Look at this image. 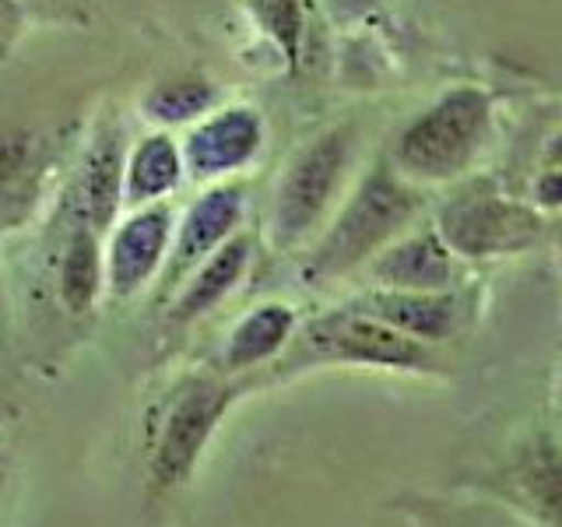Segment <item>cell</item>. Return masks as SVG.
<instances>
[{"label": "cell", "mask_w": 562, "mask_h": 527, "mask_svg": "<svg viewBox=\"0 0 562 527\" xmlns=\"http://www.w3.org/2000/svg\"><path fill=\"white\" fill-rule=\"evenodd\" d=\"M422 208H426V187L401 176L386 152L376 155L373 166L359 176V183L341 201L338 215L310 246L303 268H299L303 281L327 285V281L366 268L380 250L408 233Z\"/></svg>", "instance_id": "6da1fadb"}, {"label": "cell", "mask_w": 562, "mask_h": 527, "mask_svg": "<svg viewBox=\"0 0 562 527\" xmlns=\"http://www.w3.org/2000/svg\"><path fill=\"white\" fill-rule=\"evenodd\" d=\"M496 131V99L479 85H453L397 131L391 162L418 187H450L471 176Z\"/></svg>", "instance_id": "7a4b0ae2"}, {"label": "cell", "mask_w": 562, "mask_h": 527, "mask_svg": "<svg viewBox=\"0 0 562 527\" xmlns=\"http://www.w3.org/2000/svg\"><path fill=\"white\" fill-rule=\"evenodd\" d=\"M359 123L338 120L299 145L274 183L268 236L278 254H292L313 236L324 233L330 208L345 193V183L356 166Z\"/></svg>", "instance_id": "3957f363"}, {"label": "cell", "mask_w": 562, "mask_h": 527, "mask_svg": "<svg viewBox=\"0 0 562 527\" xmlns=\"http://www.w3.org/2000/svg\"><path fill=\"white\" fill-rule=\"evenodd\" d=\"M436 233L461 260L514 257L544 236V215L531 201L503 193L488 176H464L439 201Z\"/></svg>", "instance_id": "277c9868"}, {"label": "cell", "mask_w": 562, "mask_h": 527, "mask_svg": "<svg viewBox=\"0 0 562 527\" xmlns=\"http://www.w3.org/2000/svg\"><path fill=\"white\" fill-rule=\"evenodd\" d=\"M239 394L236 383L222 377H190L180 383V391L172 394L169 412L162 418L155 436V447L148 457V496L166 500L176 489H183L201 461V450L207 439L215 436L218 422L233 408Z\"/></svg>", "instance_id": "5b68a950"}, {"label": "cell", "mask_w": 562, "mask_h": 527, "mask_svg": "<svg viewBox=\"0 0 562 527\" xmlns=\"http://www.w3.org/2000/svg\"><path fill=\"white\" fill-rule=\"evenodd\" d=\"M351 362V366H386V369H429V345H422L380 316L359 306H338L316 313L299 330L295 362Z\"/></svg>", "instance_id": "8992f818"}, {"label": "cell", "mask_w": 562, "mask_h": 527, "mask_svg": "<svg viewBox=\"0 0 562 527\" xmlns=\"http://www.w3.org/2000/svg\"><path fill=\"white\" fill-rule=\"evenodd\" d=\"M263 141H268V123H263L257 105H215L207 116L190 123V131L180 141L187 176L204 187L233 180L257 162Z\"/></svg>", "instance_id": "52a82bcc"}, {"label": "cell", "mask_w": 562, "mask_h": 527, "mask_svg": "<svg viewBox=\"0 0 562 527\" xmlns=\"http://www.w3.org/2000/svg\"><path fill=\"white\" fill-rule=\"evenodd\" d=\"M246 218V190L236 180L211 183L198 193L180 218H176L172 246L166 257V268L158 274V299H172V292L201 268V264L218 250L222 243L233 239Z\"/></svg>", "instance_id": "ba28073f"}, {"label": "cell", "mask_w": 562, "mask_h": 527, "mask_svg": "<svg viewBox=\"0 0 562 527\" xmlns=\"http://www.w3.org/2000/svg\"><path fill=\"white\" fill-rule=\"evenodd\" d=\"M176 233V211L169 201L127 208V215L105 236V292L131 299L158 281Z\"/></svg>", "instance_id": "9c48e42d"}, {"label": "cell", "mask_w": 562, "mask_h": 527, "mask_svg": "<svg viewBox=\"0 0 562 527\" xmlns=\"http://www.w3.org/2000/svg\"><path fill=\"white\" fill-rule=\"evenodd\" d=\"M60 166V137L29 123H0V236L25 228Z\"/></svg>", "instance_id": "30bf717a"}, {"label": "cell", "mask_w": 562, "mask_h": 527, "mask_svg": "<svg viewBox=\"0 0 562 527\" xmlns=\"http://www.w3.org/2000/svg\"><path fill=\"white\" fill-rule=\"evenodd\" d=\"M123 166H127L123 127L110 116H99L64 193L67 218H78L92 225L95 233L110 236V228L123 211Z\"/></svg>", "instance_id": "8fae6325"}, {"label": "cell", "mask_w": 562, "mask_h": 527, "mask_svg": "<svg viewBox=\"0 0 562 527\" xmlns=\"http://www.w3.org/2000/svg\"><path fill=\"white\" fill-rule=\"evenodd\" d=\"M376 289L401 292H450L461 281V257H457L436 225L408 228L386 250H380L362 268Z\"/></svg>", "instance_id": "7c38bea8"}, {"label": "cell", "mask_w": 562, "mask_h": 527, "mask_svg": "<svg viewBox=\"0 0 562 527\" xmlns=\"http://www.w3.org/2000/svg\"><path fill=\"white\" fill-rule=\"evenodd\" d=\"M250 260H254V236L239 228L233 239L222 243L218 250L172 292L169 313H166L169 324L190 327L215 306H222L225 299L236 292L239 281L246 278V271H250Z\"/></svg>", "instance_id": "4fadbf2b"}, {"label": "cell", "mask_w": 562, "mask_h": 527, "mask_svg": "<svg viewBox=\"0 0 562 527\" xmlns=\"http://www.w3.org/2000/svg\"><path fill=\"white\" fill-rule=\"evenodd\" d=\"M351 306L380 316L383 324L397 327L401 334L432 345L447 341L450 334L461 327L464 303L453 289L450 292H401V289H373L359 295Z\"/></svg>", "instance_id": "5bb4252c"}, {"label": "cell", "mask_w": 562, "mask_h": 527, "mask_svg": "<svg viewBox=\"0 0 562 527\" xmlns=\"http://www.w3.org/2000/svg\"><path fill=\"white\" fill-rule=\"evenodd\" d=\"M105 292V236L78 218H67L57 257V295L70 316L92 313Z\"/></svg>", "instance_id": "9a60e30c"}, {"label": "cell", "mask_w": 562, "mask_h": 527, "mask_svg": "<svg viewBox=\"0 0 562 527\" xmlns=\"http://www.w3.org/2000/svg\"><path fill=\"white\" fill-rule=\"evenodd\" d=\"M187 180L183 148L169 131H151L127 148L123 166V208H140L155 201H169Z\"/></svg>", "instance_id": "2e32d148"}, {"label": "cell", "mask_w": 562, "mask_h": 527, "mask_svg": "<svg viewBox=\"0 0 562 527\" xmlns=\"http://www.w3.org/2000/svg\"><path fill=\"white\" fill-rule=\"evenodd\" d=\"M295 310L289 303H260L228 330L222 348L225 373H243L260 362L274 359L295 334Z\"/></svg>", "instance_id": "e0dca14e"}, {"label": "cell", "mask_w": 562, "mask_h": 527, "mask_svg": "<svg viewBox=\"0 0 562 527\" xmlns=\"http://www.w3.org/2000/svg\"><path fill=\"white\" fill-rule=\"evenodd\" d=\"M137 105L140 116L151 120L158 131L190 127V123L207 116L215 105H222V88L204 70H180V75L155 81Z\"/></svg>", "instance_id": "ac0fdd59"}, {"label": "cell", "mask_w": 562, "mask_h": 527, "mask_svg": "<svg viewBox=\"0 0 562 527\" xmlns=\"http://www.w3.org/2000/svg\"><path fill=\"white\" fill-rule=\"evenodd\" d=\"M517 482L535 514L549 527H562V447L549 436L531 439L517 461Z\"/></svg>", "instance_id": "d6986e66"}, {"label": "cell", "mask_w": 562, "mask_h": 527, "mask_svg": "<svg viewBox=\"0 0 562 527\" xmlns=\"http://www.w3.org/2000/svg\"><path fill=\"white\" fill-rule=\"evenodd\" d=\"M243 11L257 29V35H263V43L285 64V75L295 78L299 67H303L306 0H243Z\"/></svg>", "instance_id": "ffe728a7"}, {"label": "cell", "mask_w": 562, "mask_h": 527, "mask_svg": "<svg viewBox=\"0 0 562 527\" xmlns=\"http://www.w3.org/2000/svg\"><path fill=\"white\" fill-rule=\"evenodd\" d=\"M29 22L49 29H88L95 18L92 0H18Z\"/></svg>", "instance_id": "44dd1931"}, {"label": "cell", "mask_w": 562, "mask_h": 527, "mask_svg": "<svg viewBox=\"0 0 562 527\" xmlns=\"http://www.w3.org/2000/svg\"><path fill=\"white\" fill-rule=\"evenodd\" d=\"M25 25H29V14L22 11V4H18V0H0V64L11 60Z\"/></svg>", "instance_id": "7402d4cb"}, {"label": "cell", "mask_w": 562, "mask_h": 527, "mask_svg": "<svg viewBox=\"0 0 562 527\" xmlns=\"http://www.w3.org/2000/svg\"><path fill=\"white\" fill-rule=\"evenodd\" d=\"M531 204L541 211H562V169H538L531 180Z\"/></svg>", "instance_id": "603a6c76"}, {"label": "cell", "mask_w": 562, "mask_h": 527, "mask_svg": "<svg viewBox=\"0 0 562 527\" xmlns=\"http://www.w3.org/2000/svg\"><path fill=\"white\" fill-rule=\"evenodd\" d=\"M386 0H324V8L330 11L334 22L341 25H351V22H366V18H373Z\"/></svg>", "instance_id": "cb8c5ba5"}, {"label": "cell", "mask_w": 562, "mask_h": 527, "mask_svg": "<svg viewBox=\"0 0 562 527\" xmlns=\"http://www.w3.org/2000/svg\"><path fill=\"white\" fill-rule=\"evenodd\" d=\"M538 169H562V127L549 134V141L541 145V166Z\"/></svg>", "instance_id": "d4e9b609"}, {"label": "cell", "mask_w": 562, "mask_h": 527, "mask_svg": "<svg viewBox=\"0 0 562 527\" xmlns=\"http://www.w3.org/2000/svg\"><path fill=\"white\" fill-rule=\"evenodd\" d=\"M8 479H11V439L0 433V496H4Z\"/></svg>", "instance_id": "484cf974"}, {"label": "cell", "mask_w": 562, "mask_h": 527, "mask_svg": "<svg viewBox=\"0 0 562 527\" xmlns=\"http://www.w3.org/2000/svg\"><path fill=\"white\" fill-rule=\"evenodd\" d=\"M8 345V292H4V281H0V348Z\"/></svg>", "instance_id": "4316f807"}, {"label": "cell", "mask_w": 562, "mask_h": 527, "mask_svg": "<svg viewBox=\"0 0 562 527\" xmlns=\"http://www.w3.org/2000/svg\"><path fill=\"white\" fill-rule=\"evenodd\" d=\"M559 254H562V228H559Z\"/></svg>", "instance_id": "83f0119b"}]
</instances>
